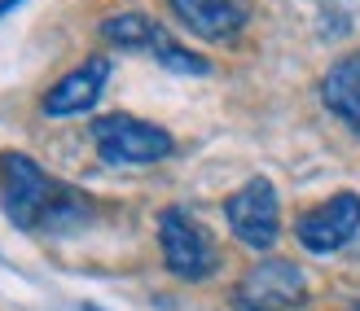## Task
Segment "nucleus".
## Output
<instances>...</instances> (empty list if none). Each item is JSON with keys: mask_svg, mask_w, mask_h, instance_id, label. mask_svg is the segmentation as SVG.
I'll return each mask as SVG.
<instances>
[{"mask_svg": "<svg viewBox=\"0 0 360 311\" xmlns=\"http://www.w3.org/2000/svg\"><path fill=\"white\" fill-rule=\"evenodd\" d=\"M154 58L163 62L167 70H176V75H211V62L202 58V53H193V48H185V44H176L172 35H163V40H158Z\"/></svg>", "mask_w": 360, "mask_h": 311, "instance_id": "11", "label": "nucleus"}, {"mask_svg": "<svg viewBox=\"0 0 360 311\" xmlns=\"http://www.w3.org/2000/svg\"><path fill=\"white\" fill-rule=\"evenodd\" d=\"M352 311H360V303H356V307H352Z\"/></svg>", "mask_w": 360, "mask_h": 311, "instance_id": "13", "label": "nucleus"}, {"mask_svg": "<svg viewBox=\"0 0 360 311\" xmlns=\"http://www.w3.org/2000/svg\"><path fill=\"white\" fill-rule=\"evenodd\" d=\"M158 246H163V263L180 281H207L220 267V250H215L211 232L180 206H167L158 215Z\"/></svg>", "mask_w": 360, "mask_h": 311, "instance_id": "3", "label": "nucleus"}, {"mask_svg": "<svg viewBox=\"0 0 360 311\" xmlns=\"http://www.w3.org/2000/svg\"><path fill=\"white\" fill-rule=\"evenodd\" d=\"M105 79H110V58H88L84 66H75L70 75H62V79L44 93L40 114H44V119H75V114H88V110L97 105V97L105 93Z\"/></svg>", "mask_w": 360, "mask_h": 311, "instance_id": "8", "label": "nucleus"}, {"mask_svg": "<svg viewBox=\"0 0 360 311\" xmlns=\"http://www.w3.org/2000/svg\"><path fill=\"white\" fill-rule=\"evenodd\" d=\"M321 101L360 136V53H347L330 66V75L321 79Z\"/></svg>", "mask_w": 360, "mask_h": 311, "instance_id": "9", "label": "nucleus"}, {"mask_svg": "<svg viewBox=\"0 0 360 311\" xmlns=\"http://www.w3.org/2000/svg\"><path fill=\"white\" fill-rule=\"evenodd\" d=\"M224 219H229V228H233V237H238L242 246H250V250H273L277 237H281V202H277V189L268 185L264 176L246 180V185L224 202Z\"/></svg>", "mask_w": 360, "mask_h": 311, "instance_id": "5", "label": "nucleus"}, {"mask_svg": "<svg viewBox=\"0 0 360 311\" xmlns=\"http://www.w3.org/2000/svg\"><path fill=\"white\" fill-rule=\"evenodd\" d=\"M0 211L18 228H40V232H70L93 219V206L75 189H66L35 158L18 150L0 154Z\"/></svg>", "mask_w": 360, "mask_h": 311, "instance_id": "1", "label": "nucleus"}, {"mask_svg": "<svg viewBox=\"0 0 360 311\" xmlns=\"http://www.w3.org/2000/svg\"><path fill=\"white\" fill-rule=\"evenodd\" d=\"M18 5H22V0H0V18H5L9 9H18Z\"/></svg>", "mask_w": 360, "mask_h": 311, "instance_id": "12", "label": "nucleus"}, {"mask_svg": "<svg viewBox=\"0 0 360 311\" xmlns=\"http://www.w3.org/2000/svg\"><path fill=\"white\" fill-rule=\"evenodd\" d=\"M167 9L180 27H189L198 40L229 44L250 22V0H167Z\"/></svg>", "mask_w": 360, "mask_h": 311, "instance_id": "7", "label": "nucleus"}, {"mask_svg": "<svg viewBox=\"0 0 360 311\" xmlns=\"http://www.w3.org/2000/svg\"><path fill=\"white\" fill-rule=\"evenodd\" d=\"M356 232H360V197L356 193H334V197H326V202H316L312 211H303L299 224H295L299 246L312 250V254L343 250Z\"/></svg>", "mask_w": 360, "mask_h": 311, "instance_id": "6", "label": "nucleus"}, {"mask_svg": "<svg viewBox=\"0 0 360 311\" xmlns=\"http://www.w3.org/2000/svg\"><path fill=\"white\" fill-rule=\"evenodd\" d=\"M308 303V277L285 259H259L233 289L238 311H299Z\"/></svg>", "mask_w": 360, "mask_h": 311, "instance_id": "4", "label": "nucleus"}, {"mask_svg": "<svg viewBox=\"0 0 360 311\" xmlns=\"http://www.w3.org/2000/svg\"><path fill=\"white\" fill-rule=\"evenodd\" d=\"M93 140H97V154L110 167H150V162L172 158V150H176L172 132H163V127H154L136 114H101L93 123Z\"/></svg>", "mask_w": 360, "mask_h": 311, "instance_id": "2", "label": "nucleus"}, {"mask_svg": "<svg viewBox=\"0 0 360 311\" xmlns=\"http://www.w3.org/2000/svg\"><path fill=\"white\" fill-rule=\"evenodd\" d=\"M163 27L154 22L150 13H115V18H105L101 22V40H110V44H119V48H146V53H154L158 48V40H163Z\"/></svg>", "mask_w": 360, "mask_h": 311, "instance_id": "10", "label": "nucleus"}]
</instances>
